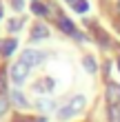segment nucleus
I'll return each mask as SVG.
<instances>
[{
  "label": "nucleus",
  "instance_id": "nucleus-1",
  "mask_svg": "<svg viewBox=\"0 0 120 122\" xmlns=\"http://www.w3.org/2000/svg\"><path fill=\"white\" fill-rule=\"evenodd\" d=\"M84 104H87V100H84V96H73L69 102L62 107V109L58 111V118L60 120H69V118H73V116H78V113L84 109Z\"/></svg>",
  "mask_w": 120,
  "mask_h": 122
},
{
  "label": "nucleus",
  "instance_id": "nucleus-2",
  "mask_svg": "<svg viewBox=\"0 0 120 122\" xmlns=\"http://www.w3.org/2000/svg\"><path fill=\"white\" fill-rule=\"evenodd\" d=\"M45 58H47V53L36 51V49H25V51H22V56H20V60H22L29 69H31V67H38V64L45 60Z\"/></svg>",
  "mask_w": 120,
  "mask_h": 122
},
{
  "label": "nucleus",
  "instance_id": "nucleus-3",
  "mask_svg": "<svg viewBox=\"0 0 120 122\" xmlns=\"http://www.w3.org/2000/svg\"><path fill=\"white\" fill-rule=\"evenodd\" d=\"M27 76H29V67H27L22 60H18L11 67V80H13V84H22L27 80Z\"/></svg>",
  "mask_w": 120,
  "mask_h": 122
},
{
  "label": "nucleus",
  "instance_id": "nucleus-4",
  "mask_svg": "<svg viewBox=\"0 0 120 122\" xmlns=\"http://www.w3.org/2000/svg\"><path fill=\"white\" fill-rule=\"evenodd\" d=\"M107 102H109V107H118V102H120V87L116 82L107 84Z\"/></svg>",
  "mask_w": 120,
  "mask_h": 122
},
{
  "label": "nucleus",
  "instance_id": "nucleus-5",
  "mask_svg": "<svg viewBox=\"0 0 120 122\" xmlns=\"http://www.w3.org/2000/svg\"><path fill=\"white\" fill-rule=\"evenodd\" d=\"M56 87V82L51 80V78H42V80H38L36 84H33V91H38V93H51Z\"/></svg>",
  "mask_w": 120,
  "mask_h": 122
},
{
  "label": "nucleus",
  "instance_id": "nucleus-6",
  "mask_svg": "<svg viewBox=\"0 0 120 122\" xmlns=\"http://www.w3.org/2000/svg\"><path fill=\"white\" fill-rule=\"evenodd\" d=\"M16 45H18V40H13V38H7V40H0V56H11L13 51H16Z\"/></svg>",
  "mask_w": 120,
  "mask_h": 122
},
{
  "label": "nucleus",
  "instance_id": "nucleus-7",
  "mask_svg": "<svg viewBox=\"0 0 120 122\" xmlns=\"http://www.w3.org/2000/svg\"><path fill=\"white\" fill-rule=\"evenodd\" d=\"M49 36V29L45 25H33V29H31V40H42V38H47Z\"/></svg>",
  "mask_w": 120,
  "mask_h": 122
},
{
  "label": "nucleus",
  "instance_id": "nucleus-8",
  "mask_svg": "<svg viewBox=\"0 0 120 122\" xmlns=\"http://www.w3.org/2000/svg\"><path fill=\"white\" fill-rule=\"evenodd\" d=\"M58 25H60V29L65 33H76V27H73V22L69 18H58Z\"/></svg>",
  "mask_w": 120,
  "mask_h": 122
},
{
  "label": "nucleus",
  "instance_id": "nucleus-9",
  "mask_svg": "<svg viewBox=\"0 0 120 122\" xmlns=\"http://www.w3.org/2000/svg\"><path fill=\"white\" fill-rule=\"evenodd\" d=\"M82 67H84V69H87V71H89V73H96V69H98V67H96V60H94V58H91V56H87V58H84V60H82Z\"/></svg>",
  "mask_w": 120,
  "mask_h": 122
},
{
  "label": "nucleus",
  "instance_id": "nucleus-10",
  "mask_svg": "<svg viewBox=\"0 0 120 122\" xmlns=\"http://www.w3.org/2000/svg\"><path fill=\"white\" fill-rule=\"evenodd\" d=\"M11 100H13L18 107H27V100H25V96H22L20 91H13V93H11Z\"/></svg>",
  "mask_w": 120,
  "mask_h": 122
},
{
  "label": "nucleus",
  "instance_id": "nucleus-11",
  "mask_svg": "<svg viewBox=\"0 0 120 122\" xmlns=\"http://www.w3.org/2000/svg\"><path fill=\"white\" fill-rule=\"evenodd\" d=\"M31 11L36 13V16H45V13H47V7L42 5V2H31Z\"/></svg>",
  "mask_w": 120,
  "mask_h": 122
},
{
  "label": "nucleus",
  "instance_id": "nucleus-12",
  "mask_svg": "<svg viewBox=\"0 0 120 122\" xmlns=\"http://www.w3.org/2000/svg\"><path fill=\"white\" fill-rule=\"evenodd\" d=\"M38 109H40V111H53L56 104L51 102V100H40V102H38Z\"/></svg>",
  "mask_w": 120,
  "mask_h": 122
},
{
  "label": "nucleus",
  "instance_id": "nucleus-13",
  "mask_svg": "<svg viewBox=\"0 0 120 122\" xmlns=\"http://www.w3.org/2000/svg\"><path fill=\"white\" fill-rule=\"evenodd\" d=\"M71 7H73V11H78V13H84V11L89 9V5H87V0H78V2H73Z\"/></svg>",
  "mask_w": 120,
  "mask_h": 122
},
{
  "label": "nucleus",
  "instance_id": "nucleus-14",
  "mask_svg": "<svg viewBox=\"0 0 120 122\" xmlns=\"http://www.w3.org/2000/svg\"><path fill=\"white\" fill-rule=\"evenodd\" d=\"M109 118L111 122H120V107H109Z\"/></svg>",
  "mask_w": 120,
  "mask_h": 122
},
{
  "label": "nucleus",
  "instance_id": "nucleus-15",
  "mask_svg": "<svg viewBox=\"0 0 120 122\" xmlns=\"http://www.w3.org/2000/svg\"><path fill=\"white\" fill-rule=\"evenodd\" d=\"M20 25H22V20H16V18H13V20H9V27H7V29L13 33V31H18V29H20Z\"/></svg>",
  "mask_w": 120,
  "mask_h": 122
},
{
  "label": "nucleus",
  "instance_id": "nucleus-16",
  "mask_svg": "<svg viewBox=\"0 0 120 122\" xmlns=\"http://www.w3.org/2000/svg\"><path fill=\"white\" fill-rule=\"evenodd\" d=\"M7 91V78H5V71H0V93Z\"/></svg>",
  "mask_w": 120,
  "mask_h": 122
},
{
  "label": "nucleus",
  "instance_id": "nucleus-17",
  "mask_svg": "<svg viewBox=\"0 0 120 122\" xmlns=\"http://www.w3.org/2000/svg\"><path fill=\"white\" fill-rule=\"evenodd\" d=\"M7 109H9V102H7L5 98H0V116H5Z\"/></svg>",
  "mask_w": 120,
  "mask_h": 122
},
{
  "label": "nucleus",
  "instance_id": "nucleus-18",
  "mask_svg": "<svg viewBox=\"0 0 120 122\" xmlns=\"http://www.w3.org/2000/svg\"><path fill=\"white\" fill-rule=\"evenodd\" d=\"M13 2V7H16V9H22V0H11Z\"/></svg>",
  "mask_w": 120,
  "mask_h": 122
},
{
  "label": "nucleus",
  "instance_id": "nucleus-19",
  "mask_svg": "<svg viewBox=\"0 0 120 122\" xmlns=\"http://www.w3.org/2000/svg\"><path fill=\"white\" fill-rule=\"evenodd\" d=\"M16 122H31V120H27V118H18Z\"/></svg>",
  "mask_w": 120,
  "mask_h": 122
},
{
  "label": "nucleus",
  "instance_id": "nucleus-20",
  "mask_svg": "<svg viewBox=\"0 0 120 122\" xmlns=\"http://www.w3.org/2000/svg\"><path fill=\"white\" fill-rule=\"evenodd\" d=\"M36 122H47V120H45V118H38V120H36Z\"/></svg>",
  "mask_w": 120,
  "mask_h": 122
},
{
  "label": "nucleus",
  "instance_id": "nucleus-21",
  "mask_svg": "<svg viewBox=\"0 0 120 122\" xmlns=\"http://www.w3.org/2000/svg\"><path fill=\"white\" fill-rule=\"evenodd\" d=\"M67 2H69V5H73V2H78V0H67Z\"/></svg>",
  "mask_w": 120,
  "mask_h": 122
},
{
  "label": "nucleus",
  "instance_id": "nucleus-22",
  "mask_svg": "<svg viewBox=\"0 0 120 122\" xmlns=\"http://www.w3.org/2000/svg\"><path fill=\"white\" fill-rule=\"evenodd\" d=\"M0 16H2V5H0Z\"/></svg>",
  "mask_w": 120,
  "mask_h": 122
},
{
  "label": "nucleus",
  "instance_id": "nucleus-23",
  "mask_svg": "<svg viewBox=\"0 0 120 122\" xmlns=\"http://www.w3.org/2000/svg\"><path fill=\"white\" fill-rule=\"evenodd\" d=\"M118 71H120V60H118Z\"/></svg>",
  "mask_w": 120,
  "mask_h": 122
}]
</instances>
